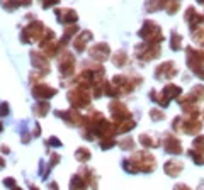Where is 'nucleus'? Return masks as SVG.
I'll use <instances>...</instances> for the list:
<instances>
[{"label": "nucleus", "instance_id": "1", "mask_svg": "<svg viewBox=\"0 0 204 190\" xmlns=\"http://www.w3.org/2000/svg\"><path fill=\"white\" fill-rule=\"evenodd\" d=\"M124 168L128 171H131V173L151 171L155 168V158L146 151H140V153H135L129 160H124Z\"/></svg>", "mask_w": 204, "mask_h": 190}, {"label": "nucleus", "instance_id": "2", "mask_svg": "<svg viewBox=\"0 0 204 190\" xmlns=\"http://www.w3.org/2000/svg\"><path fill=\"white\" fill-rule=\"evenodd\" d=\"M46 27L43 22L39 20H34L29 26L24 27L22 31V42H31V41H43L44 39V34H46Z\"/></svg>", "mask_w": 204, "mask_h": 190}, {"label": "nucleus", "instance_id": "3", "mask_svg": "<svg viewBox=\"0 0 204 190\" xmlns=\"http://www.w3.org/2000/svg\"><path fill=\"white\" fill-rule=\"evenodd\" d=\"M68 100H70V104L77 109L88 107V104H90V94H88V90L75 87L73 90L68 92Z\"/></svg>", "mask_w": 204, "mask_h": 190}, {"label": "nucleus", "instance_id": "4", "mask_svg": "<svg viewBox=\"0 0 204 190\" xmlns=\"http://www.w3.org/2000/svg\"><path fill=\"white\" fill-rule=\"evenodd\" d=\"M140 36H141L145 41H148V44H155L156 41L163 39L162 32H160V27L156 26L155 22H151V20H146V22L143 24L141 31H140Z\"/></svg>", "mask_w": 204, "mask_h": 190}, {"label": "nucleus", "instance_id": "5", "mask_svg": "<svg viewBox=\"0 0 204 190\" xmlns=\"http://www.w3.org/2000/svg\"><path fill=\"white\" fill-rule=\"evenodd\" d=\"M58 66H60V73L63 76H70L75 71V56L70 51H63L58 58Z\"/></svg>", "mask_w": 204, "mask_h": 190}, {"label": "nucleus", "instance_id": "6", "mask_svg": "<svg viewBox=\"0 0 204 190\" xmlns=\"http://www.w3.org/2000/svg\"><path fill=\"white\" fill-rule=\"evenodd\" d=\"M109 109H111V114L114 117L116 124L117 122H122V121H128L129 117H131V112L128 110V107L121 104V102H111L109 104Z\"/></svg>", "mask_w": 204, "mask_h": 190}, {"label": "nucleus", "instance_id": "7", "mask_svg": "<svg viewBox=\"0 0 204 190\" xmlns=\"http://www.w3.org/2000/svg\"><path fill=\"white\" fill-rule=\"evenodd\" d=\"M33 95L36 99H39L41 102H46L48 99H51V97L56 95V88L49 87L46 83H38V85L33 87Z\"/></svg>", "mask_w": 204, "mask_h": 190}, {"label": "nucleus", "instance_id": "8", "mask_svg": "<svg viewBox=\"0 0 204 190\" xmlns=\"http://www.w3.org/2000/svg\"><path fill=\"white\" fill-rule=\"evenodd\" d=\"M31 61L36 70H39L41 75L49 73V61L43 53H38V51H31Z\"/></svg>", "mask_w": 204, "mask_h": 190}, {"label": "nucleus", "instance_id": "9", "mask_svg": "<svg viewBox=\"0 0 204 190\" xmlns=\"http://www.w3.org/2000/svg\"><path fill=\"white\" fill-rule=\"evenodd\" d=\"M160 53V48L156 44H143V46H136V56L140 60H151L158 56Z\"/></svg>", "mask_w": 204, "mask_h": 190}, {"label": "nucleus", "instance_id": "10", "mask_svg": "<svg viewBox=\"0 0 204 190\" xmlns=\"http://www.w3.org/2000/svg\"><path fill=\"white\" fill-rule=\"evenodd\" d=\"M109 53H111V49L106 42H99V44H94V46L88 49V54H90V58L95 61H104L107 60Z\"/></svg>", "mask_w": 204, "mask_h": 190}, {"label": "nucleus", "instance_id": "11", "mask_svg": "<svg viewBox=\"0 0 204 190\" xmlns=\"http://www.w3.org/2000/svg\"><path fill=\"white\" fill-rule=\"evenodd\" d=\"M56 115L63 117L70 126H85V117L80 115L78 110H75V109H70L68 112H56Z\"/></svg>", "mask_w": 204, "mask_h": 190}, {"label": "nucleus", "instance_id": "12", "mask_svg": "<svg viewBox=\"0 0 204 190\" xmlns=\"http://www.w3.org/2000/svg\"><path fill=\"white\" fill-rule=\"evenodd\" d=\"M54 12L58 15V20L63 22V24H70L72 26L78 19V15H77V12H75L73 9H56Z\"/></svg>", "mask_w": 204, "mask_h": 190}, {"label": "nucleus", "instance_id": "13", "mask_svg": "<svg viewBox=\"0 0 204 190\" xmlns=\"http://www.w3.org/2000/svg\"><path fill=\"white\" fill-rule=\"evenodd\" d=\"M60 48H61V44L54 39V37H53V39L41 41V49H43V53H44L46 58H49V56H56V53H58V49H60Z\"/></svg>", "mask_w": 204, "mask_h": 190}, {"label": "nucleus", "instance_id": "14", "mask_svg": "<svg viewBox=\"0 0 204 190\" xmlns=\"http://www.w3.org/2000/svg\"><path fill=\"white\" fill-rule=\"evenodd\" d=\"M90 39H92V32H90V31H82V32L73 39L75 49H77L78 53H82V51L85 49V46H87V42H88Z\"/></svg>", "mask_w": 204, "mask_h": 190}, {"label": "nucleus", "instance_id": "15", "mask_svg": "<svg viewBox=\"0 0 204 190\" xmlns=\"http://www.w3.org/2000/svg\"><path fill=\"white\" fill-rule=\"evenodd\" d=\"M175 73H177V70L174 66V63H163V65H160L156 68L155 76H158V78H172Z\"/></svg>", "mask_w": 204, "mask_h": 190}, {"label": "nucleus", "instance_id": "16", "mask_svg": "<svg viewBox=\"0 0 204 190\" xmlns=\"http://www.w3.org/2000/svg\"><path fill=\"white\" fill-rule=\"evenodd\" d=\"M165 149H167V153H174V155L182 153L180 141L177 139L175 136H167V137H165Z\"/></svg>", "mask_w": 204, "mask_h": 190}, {"label": "nucleus", "instance_id": "17", "mask_svg": "<svg viewBox=\"0 0 204 190\" xmlns=\"http://www.w3.org/2000/svg\"><path fill=\"white\" fill-rule=\"evenodd\" d=\"M165 171L172 176H177L182 171V163L180 161H167L165 163Z\"/></svg>", "mask_w": 204, "mask_h": 190}, {"label": "nucleus", "instance_id": "18", "mask_svg": "<svg viewBox=\"0 0 204 190\" xmlns=\"http://www.w3.org/2000/svg\"><path fill=\"white\" fill-rule=\"evenodd\" d=\"M70 190H87V183L80 175H73L70 180Z\"/></svg>", "mask_w": 204, "mask_h": 190}, {"label": "nucleus", "instance_id": "19", "mask_svg": "<svg viewBox=\"0 0 204 190\" xmlns=\"http://www.w3.org/2000/svg\"><path fill=\"white\" fill-rule=\"evenodd\" d=\"M162 95L165 97V100L169 102L170 99H174V97H177V95H180V88L177 87V85H167V87L163 88V92H162Z\"/></svg>", "mask_w": 204, "mask_h": 190}, {"label": "nucleus", "instance_id": "20", "mask_svg": "<svg viewBox=\"0 0 204 190\" xmlns=\"http://www.w3.org/2000/svg\"><path fill=\"white\" fill-rule=\"evenodd\" d=\"M33 110L38 117H44L48 114V110H49V104L48 102H39V104H36L33 107Z\"/></svg>", "mask_w": 204, "mask_h": 190}, {"label": "nucleus", "instance_id": "21", "mask_svg": "<svg viewBox=\"0 0 204 190\" xmlns=\"http://www.w3.org/2000/svg\"><path fill=\"white\" fill-rule=\"evenodd\" d=\"M140 142H141L143 146H150V148H156L160 142H158V139H151V136L148 134H141L140 136Z\"/></svg>", "mask_w": 204, "mask_h": 190}, {"label": "nucleus", "instance_id": "22", "mask_svg": "<svg viewBox=\"0 0 204 190\" xmlns=\"http://www.w3.org/2000/svg\"><path fill=\"white\" fill-rule=\"evenodd\" d=\"M75 158L78 160V161H88L90 160V151H88L87 148H78L77 151H75Z\"/></svg>", "mask_w": 204, "mask_h": 190}, {"label": "nucleus", "instance_id": "23", "mask_svg": "<svg viewBox=\"0 0 204 190\" xmlns=\"http://www.w3.org/2000/svg\"><path fill=\"white\" fill-rule=\"evenodd\" d=\"M77 31H78V27H77V26H68L67 29H65V36H63V39L60 41L61 46H65V44L68 42V39H70V37H72L75 32H77Z\"/></svg>", "mask_w": 204, "mask_h": 190}, {"label": "nucleus", "instance_id": "24", "mask_svg": "<svg viewBox=\"0 0 204 190\" xmlns=\"http://www.w3.org/2000/svg\"><path fill=\"white\" fill-rule=\"evenodd\" d=\"M112 61H114V65H117V66H122V65H124V61H126V53H124V51L116 53L114 58H112Z\"/></svg>", "mask_w": 204, "mask_h": 190}, {"label": "nucleus", "instance_id": "25", "mask_svg": "<svg viewBox=\"0 0 204 190\" xmlns=\"http://www.w3.org/2000/svg\"><path fill=\"white\" fill-rule=\"evenodd\" d=\"M114 142H116V141L112 139V137H106V139H102V141H101V148H102V149H107V148H111Z\"/></svg>", "mask_w": 204, "mask_h": 190}, {"label": "nucleus", "instance_id": "26", "mask_svg": "<svg viewBox=\"0 0 204 190\" xmlns=\"http://www.w3.org/2000/svg\"><path fill=\"white\" fill-rule=\"evenodd\" d=\"M194 146H197V149L204 151V136H201V137L194 139Z\"/></svg>", "mask_w": 204, "mask_h": 190}, {"label": "nucleus", "instance_id": "27", "mask_svg": "<svg viewBox=\"0 0 204 190\" xmlns=\"http://www.w3.org/2000/svg\"><path fill=\"white\" fill-rule=\"evenodd\" d=\"M9 109H10L9 104H7V102H2V104H0V115H7L9 112H10Z\"/></svg>", "mask_w": 204, "mask_h": 190}, {"label": "nucleus", "instance_id": "28", "mask_svg": "<svg viewBox=\"0 0 204 190\" xmlns=\"http://www.w3.org/2000/svg\"><path fill=\"white\" fill-rule=\"evenodd\" d=\"M180 36L179 34H174V39H172V49H179L180 48Z\"/></svg>", "mask_w": 204, "mask_h": 190}, {"label": "nucleus", "instance_id": "29", "mask_svg": "<svg viewBox=\"0 0 204 190\" xmlns=\"http://www.w3.org/2000/svg\"><path fill=\"white\" fill-rule=\"evenodd\" d=\"M119 146H121L122 149H128V148H133V141L131 139H126V141L119 142Z\"/></svg>", "mask_w": 204, "mask_h": 190}, {"label": "nucleus", "instance_id": "30", "mask_svg": "<svg viewBox=\"0 0 204 190\" xmlns=\"http://www.w3.org/2000/svg\"><path fill=\"white\" fill-rule=\"evenodd\" d=\"M4 185H5V187H15V180H14V178H5V180H4Z\"/></svg>", "mask_w": 204, "mask_h": 190}, {"label": "nucleus", "instance_id": "31", "mask_svg": "<svg viewBox=\"0 0 204 190\" xmlns=\"http://www.w3.org/2000/svg\"><path fill=\"white\" fill-rule=\"evenodd\" d=\"M48 144H51V146H61V141H58L56 137H49V139H48Z\"/></svg>", "mask_w": 204, "mask_h": 190}, {"label": "nucleus", "instance_id": "32", "mask_svg": "<svg viewBox=\"0 0 204 190\" xmlns=\"http://www.w3.org/2000/svg\"><path fill=\"white\" fill-rule=\"evenodd\" d=\"M177 9H179V4H172V5H167V10H169V12H175Z\"/></svg>", "mask_w": 204, "mask_h": 190}, {"label": "nucleus", "instance_id": "33", "mask_svg": "<svg viewBox=\"0 0 204 190\" xmlns=\"http://www.w3.org/2000/svg\"><path fill=\"white\" fill-rule=\"evenodd\" d=\"M151 117H153V119H163V114L162 112H155V110H151Z\"/></svg>", "mask_w": 204, "mask_h": 190}, {"label": "nucleus", "instance_id": "34", "mask_svg": "<svg viewBox=\"0 0 204 190\" xmlns=\"http://www.w3.org/2000/svg\"><path fill=\"white\" fill-rule=\"evenodd\" d=\"M58 160H60V156H58V155H53V156H51V163H49V165H51V166H54V165L58 163Z\"/></svg>", "mask_w": 204, "mask_h": 190}, {"label": "nucleus", "instance_id": "35", "mask_svg": "<svg viewBox=\"0 0 204 190\" xmlns=\"http://www.w3.org/2000/svg\"><path fill=\"white\" fill-rule=\"evenodd\" d=\"M51 5H56V2H44V4H43L44 9H48V7H51Z\"/></svg>", "mask_w": 204, "mask_h": 190}, {"label": "nucleus", "instance_id": "36", "mask_svg": "<svg viewBox=\"0 0 204 190\" xmlns=\"http://www.w3.org/2000/svg\"><path fill=\"white\" fill-rule=\"evenodd\" d=\"M175 190H189V189H187L185 185H177V187H175Z\"/></svg>", "mask_w": 204, "mask_h": 190}, {"label": "nucleus", "instance_id": "37", "mask_svg": "<svg viewBox=\"0 0 204 190\" xmlns=\"http://www.w3.org/2000/svg\"><path fill=\"white\" fill-rule=\"evenodd\" d=\"M9 151H10V149L7 148V146H2V153H4V155H9Z\"/></svg>", "mask_w": 204, "mask_h": 190}, {"label": "nucleus", "instance_id": "38", "mask_svg": "<svg viewBox=\"0 0 204 190\" xmlns=\"http://www.w3.org/2000/svg\"><path fill=\"white\" fill-rule=\"evenodd\" d=\"M0 168H4V158H0Z\"/></svg>", "mask_w": 204, "mask_h": 190}, {"label": "nucleus", "instance_id": "39", "mask_svg": "<svg viewBox=\"0 0 204 190\" xmlns=\"http://www.w3.org/2000/svg\"><path fill=\"white\" fill-rule=\"evenodd\" d=\"M31 190H38V187H34V185H33V187H31Z\"/></svg>", "mask_w": 204, "mask_h": 190}, {"label": "nucleus", "instance_id": "40", "mask_svg": "<svg viewBox=\"0 0 204 190\" xmlns=\"http://www.w3.org/2000/svg\"><path fill=\"white\" fill-rule=\"evenodd\" d=\"M12 190H22V189H19V187H14V189Z\"/></svg>", "mask_w": 204, "mask_h": 190}, {"label": "nucleus", "instance_id": "41", "mask_svg": "<svg viewBox=\"0 0 204 190\" xmlns=\"http://www.w3.org/2000/svg\"><path fill=\"white\" fill-rule=\"evenodd\" d=\"M2 129H4V126H2V122H0V131H2Z\"/></svg>", "mask_w": 204, "mask_h": 190}]
</instances>
